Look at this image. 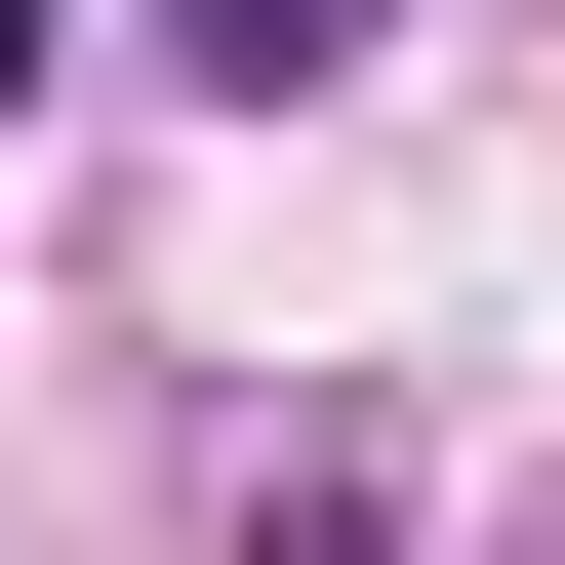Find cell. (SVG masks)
Wrapping results in <instances>:
<instances>
[{
  "instance_id": "cell-1",
  "label": "cell",
  "mask_w": 565,
  "mask_h": 565,
  "mask_svg": "<svg viewBox=\"0 0 565 565\" xmlns=\"http://www.w3.org/2000/svg\"><path fill=\"white\" fill-rule=\"evenodd\" d=\"M323 41H364V0H162V82H243V121L323 82Z\"/></svg>"
},
{
  "instance_id": "cell-2",
  "label": "cell",
  "mask_w": 565,
  "mask_h": 565,
  "mask_svg": "<svg viewBox=\"0 0 565 565\" xmlns=\"http://www.w3.org/2000/svg\"><path fill=\"white\" fill-rule=\"evenodd\" d=\"M0 82H82V0H0Z\"/></svg>"
}]
</instances>
